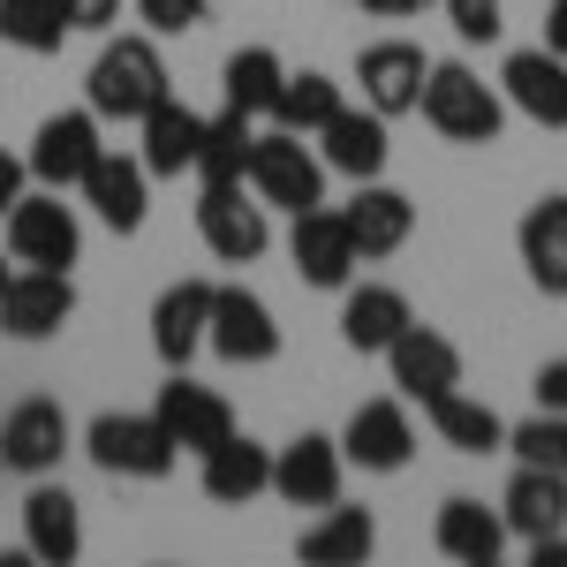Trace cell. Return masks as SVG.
I'll return each instance as SVG.
<instances>
[{"label":"cell","instance_id":"cell-33","mask_svg":"<svg viewBox=\"0 0 567 567\" xmlns=\"http://www.w3.org/2000/svg\"><path fill=\"white\" fill-rule=\"evenodd\" d=\"M341 106H349V99H341L333 76H318V69H288V84H280V99H272V122L296 130V136H318Z\"/></svg>","mask_w":567,"mask_h":567},{"label":"cell","instance_id":"cell-18","mask_svg":"<svg viewBox=\"0 0 567 567\" xmlns=\"http://www.w3.org/2000/svg\"><path fill=\"white\" fill-rule=\"evenodd\" d=\"M386 371H393V386H401V401H432V393L462 386V349H454L439 326L409 318V326L393 333V349H386Z\"/></svg>","mask_w":567,"mask_h":567},{"label":"cell","instance_id":"cell-10","mask_svg":"<svg viewBox=\"0 0 567 567\" xmlns=\"http://www.w3.org/2000/svg\"><path fill=\"white\" fill-rule=\"evenodd\" d=\"M288 258H296V280H303V288H326V296H341V288L355 280V265H363L341 205H310V213H296V227H288Z\"/></svg>","mask_w":567,"mask_h":567},{"label":"cell","instance_id":"cell-14","mask_svg":"<svg viewBox=\"0 0 567 567\" xmlns=\"http://www.w3.org/2000/svg\"><path fill=\"white\" fill-rule=\"evenodd\" d=\"M499 99L537 122V130H567V53L553 45H515L499 61Z\"/></svg>","mask_w":567,"mask_h":567},{"label":"cell","instance_id":"cell-43","mask_svg":"<svg viewBox=\"0 0 567 567\" xmlns=\"http://www.w3.org/2000/svg\"><path fill=\"white\" fill-rule=\"evenodd\" d=\"M545 45H553V53H567V0H553V8H545Z\"/></svg>","mask_w":567,"mask_h":567},{"label":"cell","instance_id":"cell-31","mask_svg":"<svg viewBox=\"0 0 567 567\" xmlns=\"http://www.w3.org/2000/svg\"><path fill=\"white\" fill-rule=\"evenodd\" d=\"M280 84H288V61H280L272 45H235V53H227V69H219V99H227V106H243L250 122L272 114Z\"/></svg>","mask_w":567,"mask_h":567},{"label":"cell","instance_id":"cell-39","mask_svg":"<svg viewBox=\"0 0 567 567\" xmlns=\"http://www.w3.org/2000/svg\"><path fill=\"white\" fill-rule=\"evenodd\" d=\"M529 393H537V409H560V416H567V355H553V363H537V379H529Z\"/></svg>","mask_w":567,"mask_h":567},{"label":"cell","instance_id":"cell-5","mask_svg":"<svg viewBox=\"0 0 567 567\" xmlns=\"http://www.w3.org/2000/svg\"><path fill=\"white\" fill-rule=\"evenodd\" d=\"M0 243L16 265H45V272H69L84 258V219L76 205H61V189H23L8 219H0Z\"/></svg>","mask_w":567,"mask_h":567},{"label":"cell","instance_id":"cell-1","mask_svg":"<svg viewBox=\"0 0 567 567\" xmlns=\"http://www.w3.org/2000/svg\"><path fill=\"white\" fill-rule=\"evenodd\" d=\"M167 91H175V76H167L159 39L152 31H122V39L99 45V61H91V76H84V106L99 122H144Z\"/></svg>","mask_w":567,"mask_h":567},{"label":"cell","instance_id":"cell-42","mask_svg":"<svg viewBox=\"0 0 567 567\" xmlns=\"http://www.w3.org/2000/svg\"><path fill=\"white\" fill-rule=\"evenodd\" d=\"M424 8H439V0H363V16H386V23H401V16H424Z\"/></svg>","mask_w":567,"mask_h":567},{"label":"cell","instance_id":"cell-29","mask_svg":"<svg viewBox=\"0 0 567 567\" xmlns=\"http://www.w3.org/2000/svg\"><path fill=\"white\" fill-rule=\"evenodd\" d=\"M424 424L439 432V446H454V454H507V416L492 409V401H477V393L446 386L424 401Z\"/></svg>","mask_w":567,"mask_h":567},{"label":"cell","instance_id":"cell-12","mask_svg":"<svg viewBox=\"0 0 567 567\" xmlns=\"http://www.w3.org/2000/svg\"><path fill=\"white\" fill-rule=\"evenodd\" d=\"M341 484H349V454H341V439L296 432L288 446H272V492H280L288 507H333Z\"/></svg>","mask_w":567,"mask_h":567},{"label":"cell","instance_id":"cell-20","mask_svg":"<svg viewBox=\"0 0 567 567\" xmlns=\"http://www.w3.org/2000/svg\"><path fill=\"white\" fill-rule=\"evenodd\" d=\"M318 159H326V175L379 182V175H386V159H393L386 114H379V106H341V114L318 130Z\"/></svg>","mask_w":567,"mask_h":567},{"label":"cell","instance_id":"cell-8","mask_svg":"<svg viewBox=\"0 0 567 567\" xmlns=\"http://www.w3.org/2000/svg\"><path fill=\"white\" fill-rule=\"evenodd\" d=\"M106 122L91 114V106H61V114H45L39 122V136H31V152H23V167H31V182L39 189H76V182L91 175V159L106 152Z\"/></svg>","mask_w":567,"mask_h":567},{"label":"cell","instance_id":"cell-3","mask_svg":"<svg viewBox=\"0 0 567 567\" xmlns=\"http://www.w3.org/2000/svg\"><path fill=\"white\" fill-rule=\"evenodd\" d=\"M84 454L106 477H130V484H159L182 462V446L167 439V424L152 409H99L84 424Z\"/></svg>","mask_w":567,"mask_h":567},{"label":"cell","instance_id":"cell-37","mask_svg":"<svg viewBox=\"0 0 567 567\" xmlns=\"http://www.w3.org/2000/svg\"><path fill=\"white\" fill-rule=\"evenodd\" d=\"M213 16V0H136V23L152 31V39H182V31H197Z\"/></svg>","mask_w":567,"mask_h":567},{"label":"cell","instance_id":"cell-41","mask_svg":"<svg viewBox=\"0 0 567 567\" xmlns=\"http://www.w3.org/2000/svg\"><path fill=\"white\" fill-rule=\"evenodd\" d=\"M529 567H567V529H553V537H529Z\"/></svg>","mask_w":567,"mask_h":567},{"label":"cell","instance_id":"cell-22","mask_svg":"<svg viewBox=\"0 0 567 567\" xmlns=\"http://www.w3.org/2000/svg\"><path fill=\"white\" fill-rule=\"evenodd\" d=\"M197 484L213 507H250L258 492H272V446H258L250 432H227L213 454H197Z\"/></svg>","mask_w":567,"mask_h":567},{"label":"cell","instance_id":"cell-2","mask_svg":"<svg viewBox=\"0 0 567 567\" xmlns=\"http://www.w3.org/2000/svg\"><path fill=\"white\" fill-rule=\"evenodd\" d=\"M416 114H424V130L446 136V144H499V130H507L499 84H484L470 61H432Z\"/></svg>","mask_w":567,"mask_h":567},{"label":"cell","instance_id":"cell-15","mask_svg":"<svg viewBox=\"0 0 567 567\" xmlns=\"http://www.w3.org/2000/svg\"><path fill=\"white\" fill-rule=\"evenodd\" d=\"M76 197H84L99 227H114V235H136L144 219H152V175H144V159L122 152V144H106L99 159H91V175L76 182Z\"/></svg>","mask_w":567,"mask_h":567},{"label":"cell","instance_id":"cell-35","mask_svg":"<svg viewBox=\"0 0 567 567\" xmlns=\"http://www.w3.org/2000/svg\"><path fill=\"white\" fill-rule=\"evenodd\" d=\"M507 454L567 477V416L560 409H537V416H523V424H507Z\"/></svg>","mask_w":567,"mask_h":567},{"label":"cell","instance_id":"cell-40","mask_svg":"<svg viewBox=\"0 0 567 567\" xmlns=\"http://www.w3.org/2000/svg\"><path fill=\"white\" fill-rule=\"evenodd\" d=\"M23 182H31V167L0 144V219H8V205H16V197H23Z\"/></svg>","mask_w":567,"mask_h":567},{"label":"cell","instance_id":"cell-16","mask_svg":"<svg viewBox=\"0 0 567 567\" xmlns=\"http://www.w3.org/2000/svg\"><path fill=\"white\" fill-rule=\"evenodd\" d=\"M424 76H432V61H424V45H416V39H379V45L355 53V91H363V106H379L386 122L416 114Z\"/></svg>","mask_w":567,"mask_h":567},{"label":"cell","instance_id":"cell-25","mask_svg":"<svg viewBox=\"0 0 567 567\" xmlns=\"http://www.w3.org/2000/svg\"><path fill=\"white\" fill-rule=\"evenodd\" d=\"M499 523H507V537H523V545L567 529V477L560 470H537V462H515V477L499 492Z\"/></svg>","mask_w":567,"mask_h":567},{"label":"cell","instance_id":"cell-32","mask_svg":"<svg viewBox=\"0 0 567 567\" xmlns=\"http://www.w3.org/2000/svg\"><path fill=\"white\" fill-rule=\"evenodd\" d=\"M250 144H258V122L243 114V106H219L205 114V144H197V182H243L250 175Z\"/></svg>","mask_w":567,"mask_h":567},{"label":"cell","instance_id":"cell-6","mask_svg":"<svg viewBox=\"0 0 567 567\" xmlns=\"http://www.w3.org/2000/svg\"><path fill=\"white\" fill-rule=\"evenodd\" d=\"M205 349L219 363H235V371H258L280 355V318L265 303L258 288H243V280H213V318H205Z\"/></svg>","mask_w":567,"mask_h":567},{"label":"cell","instance_id":"cell-34","mask_svg":"<svg viewBox=\"0 0 567 567\" xmlns=\"http://www.w3.org/2000/svg\"><path fill=\"white\" fill-rule=\"evenodd\" d=\"M69 39V8L61 0H0V45L16 53H61Z\"/></svg>","mask_w":567,"mask_h":567},{"label":"cell","instance_id":"cell-26","mask_svg":"<svg viewBox=\"0 0 567 567\" xmlns=\"http://www.w3.org/2000/svg\"><path fill=\"white\" fill-rule=\"evenodd\" d=\"M515 250H523V272L537 296H560L567 303V197L553 189V197H537L523 213V227H515Z\"/></svg>","mask_w":567,"mask_h":567},{"label":"cell","instance_id":"cell-28","mask_svg":"<svg viewBox=\"0 0 567 567\" xmlns=\"http://www.w3.org/2000/svg\"><path fill=\"white\" fill-rule=\"evenodd\" d=\"M416 310H409V296L401 288H386V280H363V288H341V341H349L355 355H386L393 333L409 326Z\"/></svg>","mask_w":567,"mask_h":567},{"label":"cell","instance_id":"cell-17","mask_svg":"<svg viewBox=\"0 0 567 567\" xmlns=\"http://www.w3.org/2000/svg\"><path fill=\"white\" fill-rule=\"evenodd\" d=\"M152 416L167 424V439H175L182 454H213L219 439L235 432V409H227V393L197 386L189 371H167V386H159V401H152Z\"/></svg>","mask_w":567,"mask_h":567},{"label":"cell","instance_id":"cell-4","mask_svg":"<svg viewBox=\"0 0 567 567\" xmlns=\"http://www.w3.org/2000/svg\"><path fill=\"white\" fill-rule=\"evenodd\" d=\"M250 189H258V205L265 213H310V205H326V159L310 152V136L296 130H258V144H250Z\"/></svg>","mask_w":567,"mask_h":567},{"label":"cell","instance_id":"cell-23","mask_svg":"<svg viewBox=\"0 0 567 567\" xmlns=\"http://www.w3.org/2000/svg\"><path fill=\"white\" fill-rule=\"evenodd\" d=\"M144 130V144H136V159H144V175L152 182H182L189 167H197V144H205V114L197 106H182L175 91L136 122Z\"/></svg>","mask_w":567,"mask_h":567},{"label":"cell","instance_id":"cell-9","mask_svg":"<svg viewBox=\"0 0 567 567\" xmlns=\"http://www.w3.org/2000/svg\"><path fill=\"white\" fill-rule=\"evenodd\" d=\"M69 446H76L69 409L45 401V393H31V401H16L8 424H0V470H16V477H53Z\"/></svg>","mask_w":567,"mask_h":567},{"label":"cell","instance_id":"cell-19","mask_svg":"<svg viewBox=\"0 0 567 567\" xmlns=\"http://www.w3.org/2000/svg\"><path fill=\"white\" fill-rule=\"evenodd\" d=\"M23 553L45 567H69L84 553V507H76L69 484L31 477V492H23Z\"/></svg>","mask_w":567,"mask_h":567},{"label":"cell","instance_id":"cell-21","mask_svg":"<svg viewBox=\"0 0 567 567\" xmlns=\"http://www.w3.org/2000/svg\"><path fill=\"white\" fill-rule=\"evenodd\" d=\"M341 219H349L355 258H363V265L409 250V235H416V205H409L401 189H386V182H355V197L341 205Z\"/></svg>","mask_w":567,"mask_h":567},{"label":"cell","instance_id":"cell-24","mask_svg":"<svg viewBox=\"0 0 567 567\" xmlns=\"http://www.w3.org/2000/svg\"><path fill=\"white\" fill-rule=\"evenodd\" d=\"M205 318H213V280H175L152 303V355L167 371H189V355L205 349Z\"/></svg>","mask_w":567,"mask_h":567},{"label":"cell","instance_id":"cell-45","mask_svg":"<svg viewBox=\"0 0 567 567\" xmlns=\"http://www.w3.org/2000/svg\"><path fill=\"white\" fill-rule=\"evenodd\" d=\"M341 8H363V0H341Z\"/></svg>","mask_w":567,"mask_h":567},{"label":"cell","instance_id":"cell-7","mask_svg":"<svg viewBox=\"0 0 567 567\" xmlns=\"http://www.w3.org/2000/svg\"><path fill=\"white\" fill-rule=\"evenodd\" d=\"M197 235L219 265H258L272 250V213L258 205L250 182H205L197 197Z\"/></svg>","mask_w":567,"mask_h":567},{"label":"cell","instance_id":"cell-27","mask_svg":"<svg viewBox=\"0 0 567 567\" xmlns=\"http://www.w3.org/2000/svg\"><path fill=\"white\" fill-rule=\"evenodd\" d=\"M432 545L446 553V560H462V567H499V553H507V523H499V507L454 492V499H439Z\"/></svg>","mask_w":567,"mask_h":567},{"label":"cell","instance_id":"cell-44","mask_svg":"<svg viewBox=\"0 0 567 567\" xmlns=\"http://www.w3.org/2000/svg\"><path fill=\"white\" fill-rule=\"evenodd\" d=\"M8 280H16V258H8V243H0V288H8Z\"/></svg>","mask_w":567,"mask_h":567},{"label":"cell","instance_id":"cell-13","mask_svg":"<svg viewBox=\"0 0 567 567\" xmlns=\"http://www.w3.org/2000/svg\"><path fill=\"white\" fill-rule=\"evenodd\" d=\"M341 454H349V470H371V477H393V470H409L416 462V424H409V401H363L349 424H341Z\"/></svg>","mask_w":567,"mask_h":567},{"label":"cell","instance_id":"cell-38","mask_svg":"<svg viewBox=\"0 0 567 567\" xmlns=\"http://www.w3.org/2000/svg\"><path fill=\"white\" fill-rule=\"evenodd\" d=\"M69 8V31H114L122 23V0H61Z\"/></svg>","mask_w":567,"mask_h":567},{"label":"cell","instance_id":"cell-36","mask_svg":"<svg viewBox=\"0 0 567 567\" xmlns=\"http://www.w3.org/2000/svg\"><path fill=\"white\" fill-rule=\"evenodd\" d=\"M439 8H446V23H454L462 45H492L507 31V0H439Z\"/></svg>","mask_w":567,"mask_h":567},{"label":"cell","instance_id":"cell-11","mask_svg":"<svg viewBox=\"0 0 567 567\" xmlns=\"http://www.w3.org/2000/svg\"><path fill=\"white\" fill-rule=\"evenodd\" d=\"M76 318V280L45 272V265H16V280L0 288V333L8 341H53Z\"/></svg>","mask_w":567,"mask_h":567},{"label":"cell","instance_id":"cell-30","mask_svg":"<svg viewBox=\"0 0 567 567\" xmlns=\"http://www.w3.org/2000/svg\"><path fill=\"white\" fill-rule=\"evenodd\" d=\"M371 545H379V523H371V507H318V523L296 537V560L310 567H355L371 560Z\"/></svg>","mask_w":567,"mask_h":567}]
</instances>
